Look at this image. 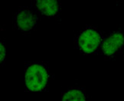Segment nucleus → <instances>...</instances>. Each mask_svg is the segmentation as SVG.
<instances>
[{
  "mask_svg": "<svg viewBox=\"0 0 124 101\" xmlns=\"http://www.w3.org/2000/svg\"><path fill=\"white\" fill-rule=\"evenodd\" d=\"M5 57H6V48L1 43L0 44V61L2 62Z\"/></svg>",
  "mask_w": 124,
  "mask_h": 101,
  "instance_id": "0eeeda50",
  "label": "nucleus"
},
{
  "mask_svg": "<svg viewBox=\"0 0 124 101\" xmlns=\"http://www.w3.org/2000/svg\"><path fill=\"white\" fill-rule=\"evenodd\" d=\"M36 6L46 16H53L58 12L59 6L57 0H38Z\"/></svg>",
  "mask_w": 124,
  "mask_h": 101,
  "instance_id": "39448f33",
  "label": "nucleus"
},
{
  "mask_svg": "<svg viewBox=\"0 0 124 101\" xmlns=\"http://www.w3.org/2000/svg\"><path fill=\"white\" fill-rule=\"evenodd\" d=\"M124 44V36L121 33H114L102 44V51L105 55L113 54Z\"/></svg>",
  "mask_w": 124,
  "mask_h": 101,
  "instance_id": "7ed1b4c3",
  "label": "nucleus"
},
{
  "mask_svg": "<svg viewBox=\"0 0 124 101\" xmlns=\"http://www.w3.org/2000/svg\"><path fill=\"white\" fill-rule=\"evenodd\" d=\"M101 41V38L98 32L92 29H87L80 35L78 45L84 53L90 54L96 51Z\"/></svg>",
  "mask_w": 124,
  "mask_h": 101,
  "instance_id": "f03ea898",
  "label": "nucleus"
},
{
  "mask_svg": "<svg viewBox=\"0 0 124 101\" xmlns=\"http://www.w3.org/2000/svg\"><path fill=\"white\" fill-rule=\"evenodd\" d=\"M62 101H86V99L82 91L79 90H71L64 93Z\"/></svg>",
  "mask_w": 124,
  "mask_h": 101,
  "instance_id": "423d86ee",
  "label": "nucleus"
},
{
  "mask_svg": "<svg viewBox=\"0 0 124 101\" xmlns=\"http://www.w3.org/2000/svg\"><path fill=\"white\" fill-rule=\"evenodd\" d=\"M37 18V16L29 10H23L17 16V25L23 31H29L35 26Z\"/></svg>",
  "mask_w": 124,
  "mask_h": 101,
  "instance_id": "20e7f679",
  "label": "nucleus"
},
{
  "mask_svg": "<svg viewBox=\"0 0 124 101\" xmlns=\"http://www.w3.org/2000/svg\"><path fill=\"white\" fill-rule=\"evenodd\" d=\"M25 80L28 90L32 92H38L45 87L48 80V74L43 66L32 64L26 70Z\"/></svg>",
  "mask_w": 124,
  "mask_h": 101,
  "instance_id": "f257e3e1",
  "label": "nucleus"
}]
</instances>
